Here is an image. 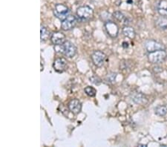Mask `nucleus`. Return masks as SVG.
<instances>
[{"label":"nucleus","instance_id":"nucleus-16","mask_svg":"<svg viewBox=\"0 0 167 147\" xmlns=\"http://www.w3.org/2000/svg\"><path fill=\"white\" fill-rule=\"evenodd\" d=\"M123 33L126 37L129 38V39H134L135 37V31H134V29L132 27H130V26H125V27L123 29Z\"/></svg>","mask_w":167,"mask_h":147},{"label":"nucleus","instance_id":"nucleus-3","mask_svg":"<svg viewBox=\"0 0 167 147\" xmlns=\"http://www.w3.org/2000/svg\"><path fill=\"white\" fill-rule=\"evenodd\" d=\"M166 57V52L165 50H159L151 52L148 54L149 61L153 64H158L164 62Z\"/></svg>","mask_w":167,"mask_h":147},{"label":"nucleus","instance_id":"nucleus-14","mask_svg":"<svg viewBox=\"0 0 167 147\" xmlns=\"http://www.w3.org/2000/svg\"><path fill=\"white\" fill-rule=\"evenodd\" d=\"M156 26L160 30L167 29V18L164 16H160L155 21Z\"/></svg>","mask_w":167,"mask_h":147},{"label":"nucleus","instance_id":"nucleus-18","mask_svg":"<svg viewBox=\"0 0 167 147\" xmlns=\"http://www.w3.org/2000/svg\"><path fill=\"white\" fill-rule=\"evenodd\" d=\"M155 114L158 116H164L167 114V107L166 106H159L155 108Z\"/></svg>","mask_w":167,"mask_h":147},{"label":"nucleus","instance_id":"nucleus-19","mask_svg":"<svg viewBox=\"0 0 167 147\" xmlns=\"http://www.w3.org/2000/svg\"><path fill=\"white\" fill-rule=\"evenodd\" d=\"M85 92L88 96L89 97H94L97 94V90L94 87L91 86H87L85 88Z\"/></svg>","mask_w":167,"mask_h":147},{"label":"nucleus","instance_id":"nucleus-7","mask_svg":"<svg viewBox=\"0 0 167 147\" xmlns=\"http://www.w3.org/2000/svg\"><path fill=\"white\" fill-rule=\"evenodd\" d=\"M92 62L97 67H102L105 64L107 57L103 52L100 51H96L93 52L91 56Z\"/></svg>","mask_w":167,"mask_h":147},{"label":"nucleus","instance_id":"nucleus-15","mask_svg":"<svg viewBox=\"0 0 167 147\" xmlns=\"http://www.w3.org/2000/svg\"><path fill=\"white\" fill-rule=\"evenodd\" d=\"M113 17H114V19L117 20V21L121 22V23L123 24H124V25H127L129 23V21H128V19H127V17H126V16H125L123 13H122V12L115 11L113 13Z\"/></svg>","mask_w":167,"mask_h":147},{"label":"nucleus","instance_id":"nucleus-22","mask_svg":"<svg viewBox=\"0 0 167 147\" xmlns=\"http://www.w3.org/2000/svg\"><path fill=\"white\" fill-rule=\"evenodd\" d=\"M41 71L43 70V59H41Z\"/></svg>","mask_w":167,"mask_h":147},{"label":"nucleus","instance_id":"nucleus-4","mask_svg":"<svg viewBox=\"0 0 167 147\" xmlns=\"http://www.w3.org/2000/svg\"><path fill=\"white\" fill-rule=\"evenodd\" d=\"M69 13V8L63 4H57L54 10V14L61 21H63Z\"/></svg>","mask_w":167,"mask_h":147},{"label":"nucleus","instance_id":"nucleus-2","mask_svg":"<svg viewBox=\"0 0 167 147\" xmlns=\"http://www.w3.org/2000/svg\"><path fill=\"white\" fill-rule=\"evenodd\" d=\"M60 46V53L63 54L65 57L68 58H72L76 55V48L71 42L65 41L62 45Z\"/></svg>","mask_w":167,"mask_h":147},{"label":"nucleus","instance_id":"nucleus-11","mask_svg":"<svg viewBox=\"0 0 167 147\" xmlns=\"http://www.w3.org/2000/svg\"><path fill=\"white\" fill-rule=\"evenodd\" d=\"M68 108L74 114H79L82 109V103L79 100L73 99L69 102L68 105Z\"/></svg>","mask_w":167,"mask_h":147},{"label":"nucleus","instance_id":"nucleus-9","mask_svg":"<svg viewBox=\"0 0 167 147\" xmlns=\"http://www.w3.org/2000/svg\"><path fill=\"white\" fill-rule=\"evenodd\" d=\"M68 62L65 58L59 57L54 60L53 63V68L54 71L58 72V73H62L65 71L67 68Z\"/></svg>","mask_w":167,"mask_h":147},{"label":"nucleus","instance_id":"nucleus-6","mask_svg":"<svg viewBox=\"0 0 167 147\" xmlns=\"http://www.w3.org/2000/svg\"><path fill=\"white\" fill-rule=\"evenodd\" d=\"M144 47L149 53L159 51V50H165V46L162 43L154 39L146 40L144 43Z\"/></svg>","mask_w":167,"mask_h":147},{"label":"nucleus","instance_id":"nucleus-5","mask_svg":"<svg viewBox=\"0 0 167 147\" xmlns=\"http://www.w3.org/2000/svg\"><path fill=\"white\" fill-rule=\"evenodd\" d=\"M78 19L74 15H68L63 21H62L61 28L63 31H70L73 29L77 24Z\"/></svg>","mask_w":167,"mask_h":147},{"label":"nucleus","instance_id":"nucleus-21","mask_svg":"<svg viewBox=\"0 0 167 147\" xmlns=\"http://www.w3.org/2000/svg\"><path fill=\"white\" fill-rule=\"evenodd\" d=\"M90 81L95 85H100L101 83V79L97 76H92L91 77H90Z\"/></svg>","mask_w":167,"mask_h":147},{"label":"nucleus","instance_id":"nucleus-17","mask_svg":"<svg viewBox=\"0 0 167 147\" xmlns=\"http://www.w3.org/2000/svg\"><path fill=\"white\" fill-rule=\"evenodd\" d=\"M41 32H40V37H41V41H46L49 39L50 37V31L47 29V27L42 25H41Z\"/></svg>","mask_w":167,"mask_h":147},{"label":"nucleus","instance_id":"nucleus-20","mask_svg":"<svg viewBox=\"0 0 167 147\" xmlns=\"http://www.w3.org/2000/svg\"><path fill=\"white\" fill-rule=\"evenodd\" d=\"M117 77V74L114 73V72H112V73L108 74L106 78V81L109 82V83H112L115 81Z\"/></svg>","mask_w":167,"mask_h":147},{"label":"nucleus","instance_id":"nucleus-8","mask_svg":"<svg viewBox=\"0 0 167 147\" xmlns=\"http://www.w3.org/2000/svg\"><path fill=\"white\" fill-rule=\"evenodd\" d=\"M104 28L106 33L110 37L115 38L117 37L118 33H119V28L115 23L112 21H107L104 24Z\"/></svg>","mask_w":167,"mask_h":147},{"label":"nucleus","instance_id":"nucleus-13","mask_svg":"<svg viewBox=\"0 0 167 147\" xmlns=\"http://www.w3.org/2000/svg\"><path fill=\"white\" fill-rule=\"evenodd\" d=\"M157 11L160 16H167V0H160L157 5Z\"/></svg>","mask_w":167,"mask_h":147},{"label":"nucleus","instance_id":"nucleus-12","mask_svg":"<svg viewBox=\"0 0 167 147\" xmlns=\"http://www.w3.org/2000/svg\"><path fill=\"white\" fill-rule=\"evenodd\" d=\"M130 97H131V100H132L134 103L138 105L146 103L148 100L146 95H144V94L140 93V92H133L132 94H131Z\"/></svg>","mask_w":167,"mask_h":147},{"label":"nucleus","instance_id":"nucleus-1","mask_svg":"<svg viewBox=\"0 0 167 147\" xmlns=\"http://www.w3.org/2000/svg\"><path fill=\"white\" fill-rule=\"evenodd\" d=\"M94 11L89 6L85 5L81 6L76 11V16L80 21L86 22L88 21L93 17Z\"/></svg>","mask_w":167,"mask_h":147},{"label":"nucleus","instance_id":"nucleus-10","mask_svg":"<svg viewBox=\"0 0 167 147\" xmlns=\"http://www.w3.org/2000/svg\"><path fill=\"white\" fill-rule=\"evenodd\" d=\"M51 40L54 45H60L66 41V37L65 34L57 31L52 34Z\"/></svg>","mask_w":167,"mask_h":147}]
</instances>
